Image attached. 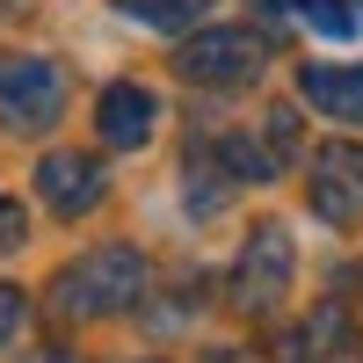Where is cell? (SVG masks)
Listing matches in <instances>:
<instances>
[{
    "mask_svg": "<svg viewBox=\"0 0 363 363\" xmlns=\"http://www.w3.org/2000/svg\"><path fill=\"white\" fill-rule=\"evenodd\" d=\"M298 95H306L320 116L363 124V73H342V66H306V73H298Z\"/></svg>",
    "mask_w": 363,
    "mask_h": 363,
    "instance_id": "8",
    "label": "cell"
},
{
    "mask_svg": "<svg viewBox=\"0 0 363 363\" xmlns=\"http://www.w3.org/2000/svg\"><path fill=\"white\" fill-rule=\"evenodd\" d=\"M51 291H58V298H51L58 320H109V313H131L138 298H145V255H138V247H95V255H80Z\"/></svg>",
    "mask_w": 363,
    "mask_h": 363,
    "instance_id": "1",
    "label": "cell"
},
{
    "mask_svg": "<svg viewBox=\"0 0 363 363\" xmlns=\"http://www.w3.org/2000/svg\"><path fill=\"white\" fill-rule=\"evenodd\" d=\"M37 196L58 211V218H87V211L109 196V174L87 153H44L37 160Z\"/></svg>",
    "mask_w": 363,
    "mask_h": 363,
    "instance_id": "6",
    "label": "cell"
},
{
    "mask_svg": "<svg viewBox=\"0 0 363 363\" xmlns=\"http://www.w3.org/2000/svg\"><path fill=\"white\" fill-rule=\"evenodd\" d=\"M211 153L225 160V174L240 182V189H247V182H277V174H284V160L269 153V145H255L247 131H225V138H211Z\"/></svg>",
    "mask_w": 363,
    "mask_h": 363,
    "instance_id": "9",
    "label": "cell"
},
{
    "mask_svg": "<svg viewBox=\"0 0 363 363\" xmlns=\"http://www.w3.org/2000/svg\"><path fill=\"white\" fill-rule=\"evenodd\" d=\"M174 66L196 87H247V80H262V37L255 29H196Z\"/></svg>",
    "mask_w": 363,
    "mask_h": 363,
    "instance_id": "5",
    "label": "cell"
},
{
    "mask_svg": "<svg viewBox=\"0 0 363 363\" xmlns=\"http://www.w3.org/2000/svg\"><path fill=\"white\" fill-rule=\"evenodd\" d=\"M131 22H145V29H160V37H189L196 29V15H203V0H116Z\"/></svg>",
    "mask_w": 363,
    "mask_h": 363,
    "instance_id": "11",
    "label": "cell"
},
{
    "mask_svg": "<svg viewBox=\"0 0 363 363\" xmlns=\"http://www.w3.org/2000/svg\"><path fill=\"white\" fill-rule=\"evenodd\" d=\"M298 22H313V37L327 44H356L363 37V15H356V0H291Z\"/></svg>",
    "mask_w": 363,
    "mask_h": 363,
    "instance_id": "10",
    "label": "cell"
},
{
    "mask_svg": "<svg viewBox=\"0 0 363 363\" xmlns=\"http://www.w3.org/2000/svg\"><path fill=\"white\" fill-rule=\"evenodd\" d=\"M291 277H298V240H291V225L262 218L247 233V247H240V262H233V306L247 313V320H269V313L284 306Z\"/></svg>",
    "mask_w": 363,
    "mask_h": 363,
    "instance_id": "2",
    "label": "cell"
},
{
    "mask_svg": "<svg viewBox=\"0 0 363 363\" xmlns=\"http://www.w3.org/2000/svg\"><path fill=\"white\" fill-rule=\"evenodd\" d=\"M153 116H160L153 87L116 80V87H102V102H95V131H102V145L131 153V145H145V138H153Z\"/></svg>",
    "mask_w": 363,
    "mask_h": 363,
    "instance_id": "7",
    "label": "cell"
},
{
    "mask_svg": "<svg viewBox=\"0 0 363 363\" xmlns=\"http://www.w3.org/2000/svg\"><path fill=\"white\" fill-rule=\"evenodd\" d=\"M262 131H269V153H277V160H298V116L291 109H269Z\"/></svg>",
    "mask_w": 363,
    "mask_h": 363,
    "instance_id": "12",
    "label": "cell"
},
{
    "mask_svg": "<svg viewBox=\"0 0 363 363\" xmlns=\"http://www.w3.org/2000/svg\"><path fill=\"white\" fill-rule=\"evenodd\" d=\"M22 240H29V211H22L15 196H0V255H15Z\"/></svg>",
    "mask_w": 363,
    "mask_h": 363,
    "instance_id": "14",
    "label": "cell"
},
{
    "mask_svg": "<svg viewBox=\"0 0 363 363\" xmlns=\"http://www.w3.org/2000/svg\"><path fill=\"white\" fill-rule=\"evenodd\" d=\"M0 116H8V131H51L66 116V66L0 51Z\"/></svg>",
    "mask_w": 363,
    "mask_h": 363,
    "instance_id": "3",
    "label": "cell"
},
{
    "mask_svg": "<svg viewBox=\"0 0 363 363\" xmlns=\"http://www.w3.org/2000/svg\"><path fill=\"white\" fill-rule=\"evenodd\" d=\"M22 327H29V298H22V284H0V342H22Z\"/></svg>",
    "mask_w": 363,
    "mask_h": 363,
    "instance_id": "13",
    "label": "cell"
},
{
    "mask_svg": "<svg viewBox=\"0 0 363 363\" xmlns=\"http://www.w3.org/2000/svg\"><path fill=\"white\" fill-rule=\"evenodd\" d=\"M306 196H313V218H320V225H335V233L356 225V218H363V145H349V138L313 145Z\"/></svg>",
    "mask_w": 363,
    "mask_h": 363,
    "instance_id": "4",
    "label": "cell"
}]
</instances>
